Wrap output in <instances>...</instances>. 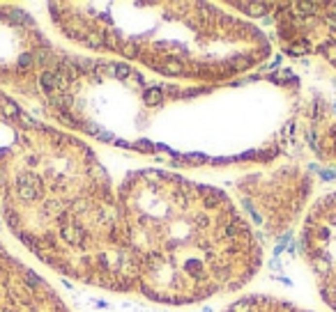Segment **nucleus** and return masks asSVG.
<instances>
[{
  "label": "nucleus",
  "mask_w": 336,
  "mask_h": 312,
  "mask_svg": "<svg viewBox=\"0 0 336 312\" xmlns=\"http://www.w3.org/2000/svg\"><path fill=\"white\" fill-rule=\"evenodd\" d=\"M132 294L194 305L239 292L263 266V246L221 188L168 170H136L118 186Z\"/></svg>",
  "instance_id": "obj_1"
},
{
  "label": "nucleus",
  "mask_w": 336,
  "mask_h": 312,
  "mask_svg": "<svg viewBox=\"0 0 336 312\" xmlns=\"http://www.w3.org/2000/svg\"><path fill=\"white\" fill-rule=\"evenodd\" d=\"M7 230L74 282L132 294L118 188L95 149L55 126L0 200Z\"/></svg>",
  "instance_id": "obj_2"
},
{
  "label": "nucleus",
  "mask_w": 336,
  "mask_h": 312,
  "mask_svg": "<svg viewBox=\"0 0 336 312\" xmlns=\"http://www.w3.org/2000/svg\"><path fill=\"white\" fill-rule=\"evenodd\" d=\"M65 39L164 78L219 85L265 64L272 42L212 2H51Z\"/></svg>",
  "instance_id": "obj_3"
},
{
  "label": "nucleus",
  "mask_w": 336,
  "mask_h": 312,
  "mask_svg": "<svg viewBox=\"0 0 336 312\" xmlns=\"http://www.w3.org/2000/svg\"><path fill=\"white\" fill-rule=\"evenodd\" d=\"M313 186V177L302 165L281 163L239 177L235 193L253 230L276 239L300 220L309 207Z\"/></svg>",
  "instance_id": "obj_4"
},
{
  "label": "nucleus",
  "mask_w": 336,
  "mask_h": 312,
  "mask_svg": "<svg viewBox=\"0 0 336 312\" xmlns=\"http://www.w3.org/2000/svg\"><path fill=\"white\" fill-rule=\"evenodd\" d=\"M267 16L288 55H316L336 69V2H269Z\"/></svg>",
  "instance_id": "obj_5"
},
{
  "label": "nucleus",
  "mask_w": 336,
  "mask_h": 312,
  "mask_svg": "<svg viewBox=\"0 0 336 312\" xmlns=\"http://www.w3.org/2000/svg\"><path fill=\"white\" fill-rule=\"evenodd\" d=\"M55 126L35 120L0 87V200L33 156L46 145Z\"/></svg>",
  "instance_id": "obj_6"
},
{
  "label": "nucleus",
  "mask_w": 336,
  "mask_h": 312,
  "mask_svg": "<svg viewBox=\"0 0 336 312\" xmlns=\"http://www.w3.org/2000/svg\"><path fill=\"white\" fill-rule=\"evenodd\" d=\"M300 250L316 276L320 296L336 312V191L318 198L304 214Z\"/></svg>",
  "instance_id": "obj_7"
},
{
  "label": "nucleus",
  "mask_w": 336,
  "mask_h": 312,
  "mask_svg": "<svg viewBox=\"0 0 336 312\" xmlns=\"http://www.w3.org/2000/svg\"><path fill=\"white\" fill-rule=\"evenodd\" d=\"M0 312H71L44 278L0 243Z\"/></svg>",
  "instance_id": "obj_8"
},
{
  "label": "nucleus",
  "mask_w": 336,
  "mask_h": 312,
  "mask_svg": "<svg viewBox=\"0 0 336 312\" xmlns=\"http://www.w3.org/2000/svg\"><path fill=\"white\" fill-rule=\"evenodd\" d=\"M223 312H309V310L297 308V305L288 303V301H281V298H274V296L249 294L237 298V301H233Z\"/></svg>",
  "instance_id": "obj_9"
}]
</instances>
